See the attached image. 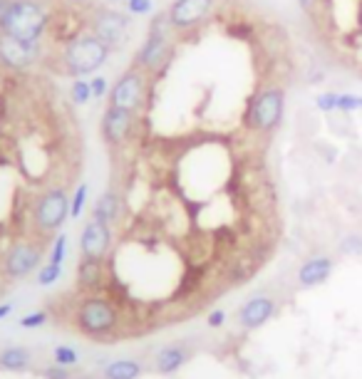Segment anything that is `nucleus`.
<instances>
[{
	"label": "nucleus",
	"mask_w": 362,
	"mask_h": 379,
	"mask_svg": "<svg viewBox=\"0 0 362 379\" xmlns=\"http://www.w3.org/2000/svg\"><path fill=\"white\" fill-rule=\"evenodd\" d=\"M50 25L48 10L38 0H13L0 23V33L20 43H40Z\"/></svg>",
	"instance_id": "1"
},
{
	"label": "nucleus",
	"mask_w": 362,
	"mask_h": 379,
	"mask_svg": "<svg viewBox=\"0 0 362 379\" xmlns=\"http://www.w3.org/2000/svg\"><path fill=\"white\" fill-rule=\"evenodd\" d=\"M169 30H172L169 10L167 13L154 15L152 25H149L147 40H144V45L137 50V55H134V65H137V70L159 72L172 62L174 48H172V40H169Z\"/></svg>",
	"instance_id": "2"
},
{
	"label": "nucleus",
	"mask_w": 362,
	"mask_h": 379,
	"mask_svg": "<svg viewBox=\"0 0 362 379\" xmlns=\"http://www.w3.org/2000/svg\"><path fill=\"white\" fill-rule=\"evenodd\" d=\"M112 48L107 43H102L97 35H77V38L70 40V45L62 53V60H65V70L75 77H85L97 72L102 65L107 62Z\"/></svg>",
	"instance_id": "3"
},
{
	"label": "nucleus",
	"mask_w": 362,
	"mask_h": 379,
	"mask_svg": "<svg viewBox=\"0 0 362 379\" xmlns=\"http://www.w3.org/2000/svg\"><path fill=\"white\" fill-rule=\"evenodd\" d=\"M120 325L117 308L102 295H87L77 308V327L90 337H105Z\"/></svg>",
	"instance_id": "4"
},
{
	"label": "nucleus",
	"mask_w": 362,
	"mask_h": 379,
	"mask_svg": "<svg viewBox=\"0 0 362 379\" xmlns=\"http://www.w3.org/2000/svg\"><path fill=\"white\" fill-rule=\"evenodd\" d=\"M286 112V92L281 87H268L248 105L246 124L256 132H273Z\"/></svg>",
	"instance_id": "5"
},
{
	"label": "nucleus",
	"mask_w": 362,
	"mask_h": 379,
	"mask_svg": "<svg viewBox=\"0 0 362 379\" xmlns=\"http://www.w3.org/2000/svg\"><path fill=\"white\" fill-rule=\"evenodd\" d=\"M144 87H147V82H144V72L137 70V67H134V70H127L120 80L112 85L110 107L137 114L144 102Z\"/></svg>",
	"instance_id": "6"
},
{
	"label": "nucleus",
	"mask_w": 362,
	"mask_h": 379,
	"mask_svg": "<svg viewBox=\"0 0 362 379\" xmlns=\"http://www.w3.org/2000/svg\"><path fill=\"white\" fill-rule=\"evenodd\" d=\"M70 218V199L62 189H53L38 201L35 206L33 221L38 226V231L43 233H53L58 231L62 223Z\"/></svg>",
	"instance_id": "7"
},
{
	"label": "nucleus",
	"mask_w": 362,
	"mask_h": 379,
	"mask_svg": "<svg viewBox=\"0 0 362 379\" xmlns=\"http://www.w3.org/2000/svg\"><path fill=\"white\" fill-rule=\"evenodd\" d=\"M216 0H174L169 8V20L174 30H191L201 25L214 10Z\"/></svg>",
	"instance_id": "8"
},
{
	"label": "nucleus",
	"mask_w": 362,
	"mask_h": 379,
	"mask_svg": "<svg viewBox=\"0 0 362 379\" xmlns=\"http://www.w3.org/2000/svg\"><path fill=\"white\" fill-rule=\"evenodd\" d=\"M92 35H97L110 48H117V45H122L127 40L129 20L117 13V10H100L92 18Z\"/></svg>",
	"instance_id": "9"
},
{
	"label": "nucleus",
	"mask_w": 362,
	"mask_h": 379,
	"mask_svg": "<svg viewBox=\"0 0 362 379\" xmlns=\"http://www.w3.org/2000/svg\"><path fill=\"white\" fill-rule=\"evenodd\" d=\"M43 258V248L33 246V243H15L5 256V275L8 278H25L40 266Z\"/></svg>",
	"instance_id": "10"
},
{
	"label": "nucleus",
	"mask_w": 362,
	"mask_h": 379,
	"mask_svg": "<svg viewBox=\"0 0 362 379\" xmlns=\"http://www.w3.org/2000/svg\"><path fill=\"white\" fill-rule=\"evenodd\" d=\"M40 57V43H20L0 33V62L13 70H25Z\"/></svg>",
	"instance_id": "11"
},
{
	"label": "nucleus",
	"mask_w": 362,
	"mask_h": 379,
	"mask_svg": "<svg viewBox=\"0 0 362 379\" xmlns=\"http://www.w3.org/2000/svg\"><path fill=\"white\" fill-rule=\"evenodd\" d=\"M112 246V231L107 223H100L92 218L90 223H85L80 236V251L82 258H102L105 261L107 251Z\"/></svg>",
	"instance_id": "12"
},
{
	"label": "nucleus",
	"mask_w": 362,
	"mask_h": 379,
	"mask_svg": "<svg viewBox=\"0 0 362 379\" xmlns=\"http://www.w3.org/2000/svg\"><path fill=\"white\" fill-rule=\"evenodd\" d=\"M276 315V303L268 295H253L251 300L241 305L239 310V325L243 330H258Z\"/></svg>",
	"instance_id": "13"
},
{
	"label": "nucleus",
	"mask_w": 362,
	"mask_h": 379,
	"mask_svg": "<svg viewBox=\"0 0 362 379\" xmlns=\"http://www.w3.org/2000/svg\"><path fill=\"white\" fill-rule=\"evenodd\" d=\"M134 127V114L124 112L117 107H107L105 117H102V137L110 147H120L122 142H127V137L132 134Z\"/></svg>",
	"instance_id": "14"
},
{
	"label": "nucleus",
	"mask_w": 362,
	"mask_h": 379,
	"mask_svg": "<svg viewBox=\"0 0 362 379\" xmlns=\"http://www.w3.org/2000/svg\"><path fill=\"white\" fill-rule=\"evenodd\" d=\"M105 261L102 258H82L77 263V288L85 293H97L105 285Z\"/></svg>",
	"instance_id": "15"
},
{
	"label": "nucleus",
	"mask_w": 362,
	"mask_h": 379,
	"mask_svg": "<svg viewBox=\"0 0 362 379\" xmlns=\"http://www.w3.org/2000/svg\"><path fill=\"white\" fill-rule=\"evenodd\" d=\"M330 275H333V258L315 256V258H308L301 266V271H298V283H301L303 288H318V285H323Z\"/></svg>",
	"instance_id": "16"
},
{
	"label": "nucleus",
	"mask_w": 362,
	"mask_h": 379,
	"mask_svg": "<svg viewBox=\"0 0 362 379\" xmlns=\"http://www.w3.org/2000/svg\"><path fill=\"white\" fill-rule=\"evenodd\" d=\"M186 357H189L186 350L179 345L162 347L157 355V372L159 375H174V372H179L186 365Z\"/></svg>",
	"instance_id": "17"
},
{
	"label": "nucleus",
	"mask_w": 362,
	"mask_h": 379,
	"mask_svg": "<svg viewBox=\"0 0 362 379\" xmlns=\"http://www.w3.org/2000/svg\"><path fill=\"white\" fill-rule=\"evenodd\" d=\"M92 218L100 223H115L117 218H120V196L115 194V191H107V194H102L100 199H97V204L92 206Z\"/></svg>",
	"instance_id": "18"
},
{
	"label": "nucleus",
	"mask_w": 362,
	"mask_h": 379,
	"mask_svg": "<svg viewBox=\"0 0 362 379\" xmlns=\"http://www.w3.org/2000/svg\"><path fill=\"white\" fill-rule=\"evenodd\" d=\"M105 379H139L142 375V365L137 360H112L110 365L105 367Z\"/></svg>",
	"instance_id": "19"
},
{
	"label": "nucleus",
	"mask_w": 362,
	"mask_h": 379,
	"mask_svg": "<svg viewBox=\"0 0 362 379\" xmlns=\"http://www.w3.org/2000/svg\"><path fill=\"white\" fill-rule=\"evenodd\" d=\"M30 360H33V355H30V350H25V347H8V350L0 352V367L8 372L25 370V367L30 365Z\"/></svg>",
	"instance_id": "20"
},
{
	"label": "nucleus",
	"mask_w": 362,
	"mask_h": 379,
	"mask_svg": "<svg viewBox=\"0 0 362 379\" xmlns=\"http://www.w3.org/2000/svg\"><path fill=\"white\" fill-rule=\"evenodd\" d=\"M70 97H72V102H75V105H87V102H90V100H95V97H92V87H90V82L82 80V77H77V80L72 82V87H70Z\"/></svg>",
	"instance_id": "21"
},
{
	"label": "nucleus",
	"mask_w": 362,
	"mask_h": 379,
	"mask_svg": "<svg viewBox=\"0 0 362 379\" xmlns=\"http://www.w3.org/2000/svg\"><path fill=\"white\" fill-rule=\"evenodd\" d=\"M53 360H55V365H60V367H72L80 362V352L70 345H60L53 350Z\"/></svg>",
	"instance_id": "22"
},
{
	"label": "nucleus",
	"mask_w": 362,
	"mask_h": 379,
	"mask_svg": "<svg viewBox=\"0 0 362 379\" xmlns=\"http://www.w3.org/2000/svg\"><path fill=\"white\" fill-rule=\"evenodd\" d=\"M87 194H90V186L87 184L77 186L75 196H72V201H70V218H80L82 209H85V204H87Z\"/></svg>",
	"instance_id": "23"
},
{
	"label": "nucleus",
	"mask_w": 362,
	"mask_h": 379,
	"mask_svg": "<svg viewBox=\"0 0 362 379\" xmlns=\"http://www.w3.org/2000/svg\"><path fill=\"white\" fill-rule=\"evenodd\" d=\"M62 275V266H55V263H48V266L40 268L38 273V285H43V288H48V285H55L60 280Z\"/></svg>",
	"instance_id": "24"
},
{
	"label": "nucleus",
	"mask_w": 362,
	"mask_h": 379,
	"mask_svg": "<svg viewBox=\"0 0 362 379\" xmlns=\"http://www.w3.org/2000/svg\"><path fill=\"white\" fill-rule=\"evenodd\" d=\"M362 109V97L360 95H340L338 92V112L350 114Z\"/></svg>",
	"instance_id": "25"
},
{
	"label": "nucleus",
	"mask_w": 362,
	"mask_h": 379,
	"mask_svg": "<svg viewBox=\"0 0 362 379\" xmlns=\"http://www.w3.org/2000/svg\"><path fill=\"white\" fill-rule=\"evenodd\" d=\"M65 256H67V236H65V233H60V236L55 238V243H53V251H50V261H48V263L62 266Z\"/></svg>",
	"instance_id": "26"
},
{
	"label": "nucleus",
	"mask_w": 362,
	"mask_h": 379,
	"mask_svg": "<svg viewBox=\"0 0 362 379\" xmlns=\"http://www.w3.org/2000/svg\"><path fill=\"white\" fill-rule=\"evenodd\" d=\"M315 107L320 112H338V92H323L315 97Z\"/></svg>",
	"instance_id": "27"
},
{
	"label": "nucleus",
	"mask_w": 362,
	"mask_h": 379,
	"mask_svg": "<svg viewBox=\"0 0 362 379\" xmlns=\"http://www.w3.org/2000/svg\"><path fill=\"white\" fill-rule=\"evenodd\" d=\"M45 323H48L45 310H35V313H28L25 318H20V327H25V330H35V327H43Z\"/></svg>",
	"instance_id": "28"
},
{
	"label": "nucleus",
	"mask_w": 362,
	"mask_h": 379,
	"mask_svg": "<svg viewBox=\"0 0 362 379\" xmlns=\"http://www.w3.org/2000/svg\"><path fill=\"white\" fill-rule=\"evenodd\" d=\"M90 87H92V97L95 100H102V97L110 92V82H107V77H102V75H95L90 80Z\"/></svg>",
	"instance_id": "29"
},
{
	"label": "nucleus",
	"mask_w": 362,
	"mask_h": 379,
	"mask_svg": "<svg viewBox=\"0 0 362 379\" xmlns=\"http://www.w3.org/2000/svg\"><path fill=\"white\" fill-rule=\"evenodd\" d=\"M127 8L132 15H149L154 10V3L152 0H129Z\"/></svg>",
	"instance_id": "30"
},
{
	"label": "nucleus",
	"mask_w": 362,
	"mask_h": 379,
	"mask_svg": "<svg viewBox=\"0 0 362 379\" xmlns=\"http://www.w3.org/2000/svg\"><path fill=\"white\" fill-rule=\"evenodd\" d=\"M43 375L48 377V379H72L70 372H67V367H60V365L48 367V370H45Z\"/></svg>",
	"instance_id": "31"
},
{
	"label": "nucleus",
	"mask_w": 362,
	"mask_h": 379,
	"mask_svg": "<svg viewBox=\"0 0 362 379\" xmlns=\"http://www.w3.org/2000/svg\"><path fill=\"white\" fill-rule=\"evenodd\" d=\"M206 323H209V327H221L226 323V313L224 310H214V313L209 315V320H206Z\"/></svg>",
	"instance_id": "32"
},
{
	"label": "nucleus",
	"mask_w": 362,
	"mask_h": 379,
	"mask_svg": "<svg viewBox=\"0 0 362 379\" xmlns=\"http://www.w3.org/2000/svg\"><path fill=\"white\" fill-rule=\"evenodd\" d=\"M345 248H350V251H353V248H358V251H362V241L358 236H350L348 241H345Z\"/></svg>",
	"instance_id": "33"
},
{
	"label": "nucleus",
	"mask_w": 362,
	"mask_h": 379,
	"mask_svg": "<svg viewBox=\"0 0 362 379\" xmlns=\"http://www.w3.org/2000/svg\"><path fill=\"white\" fill-rule=\"evenodd\" d=\"M10 313H13V303H3V305H0V320H5Z\"/></svg>",
	"instance_id": "34"
},
{
	"label": "nucleus",
	"mask_w": 362,
	"mask_h": 379,
	"mask_svg": "<svg viewBox=\"0 0 362 379\" xmlns=\"http://www.w3.org/2000/svg\"><path fill=\"white\" fill-rule=\"evenodd\" d=\"M298 5H301L305 13H310V10H313L315 5H318V0H298Z\"/></svg>",
	"instance_id": "35"
},
{
	"label": "nucleus",
	"mask_w": 362,
	"mask_h": 379,
	"mask_svg": "<svg viewBox=\"0 0 362 379\" xmlns=\"http://www.w3.org/2000/svg\"><path fill=\"white\" fill-rule=\"evenodd\" d=\"M10 3H13V0H0V23H3L5 13L10 10Z\"/></svg>",
	"instance_id": "36"
}]
</instances>
